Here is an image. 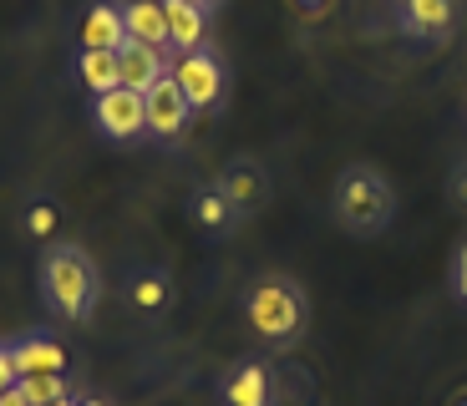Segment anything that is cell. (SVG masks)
<instances>
[{
  "instance_id": "cell-21",
  "label": "cell",
  "mask_w": 467,
  "mask_h": 406,
  "mask_svg": "<svg viewBox=\"0 0 467 406\" xmlns=\"http://www.w3.org/2000/svg\"><path fill=\"white\" fill-rule=\"evenodd\" d=\"M16 381H21V371H16V350L0 346V391H11Z\"/></svg>"
},
{
  "instance_id": "cell-25",
  "label": "cell",
  "mask_w": 467,
  "mask_h": 406,
  "mask_svg": "<svg viewBox=\"0 0 467 406\" xmlns=\"http://www.w3.org/2000/svg\"><path fill=\"white\" fill-rule=\"evenodd\" d=\"M51 406H77V396H61V401H51Z\"/></svg>"
},
{
  "instance_id": "cell-16",
  "label": "cell",
  "mask_w": 467,
  "mask_h": 406,
  "mask_svg": "<svg viewBox=\"0 0 467 406\" xmlns=\"http://www.w3.org/2000/svg\"><path fill=\"white\" fill-rule=\"evenodd\" d=\"M128 295H132V305H138V310H163L168 295H173V285H168L163 269H142V275H132Z\"/></svg>"
},
{
  "instance_id": "cell-11",
  "label": "cell",
  "mask_w": 467,
  "mask_h": 406,
  "mask_svg": "<svg viewBox=\"0 0 467 406\" xmlns=\"http://www.w3.org/2000/svg\"><path fill=\"white\" fill-rule=\"evenodd\" d=\"M16 371H21V381L26 376H61L67 371V346L61 340H51V336H26V340H16Z\"/></svg>"
},
{
  "instance_id": "cell-5",
  "label": "cell",
  "mask_w": 467,
  "mask_h": 406,
  "mask_svg": "<svg viewBox=\"0 0 467 406\" xmlns=\"http://www.w3.org/2000/svg\"><path fill=\"white\" fill-rule=\"evenodd\" d=\"M168 77L183 87V97H188V107H193V112L219 107V97H223V61L213 57L209 47H203V51H183V57L173 61V71H168Z\"/></svg>"
},
{
  "instance_id": "cell-10",
  "label": "cell",
  "mask_w": 467,
  "mask_h": 406,
  "mask_svg": "<svg viewBox=\"0 0 467 406\" xmlns=\"http://www.w3.org/2000/svg\"><path fill=\"white\" fill-rule=\"evenodd\" d=\"M457 21V0H401V31L421 36V41H437L447 36Z\"/></svg>"
},
{
  "instance_id": "cell-22",
  "label": "cell",
  "mask_w": 467,
  "mask_h": 406,
  "mask_svg": "<svg viewBox=\"0 0 467 406\" xmlns=\"http://www.w3.org/2000/svg\"><path fill=\"white\" fill-rule=\"evenodd\" d=\"M452 203H457V209H467V162L452 173Z\"/></svg>"
},
{
  "instance_id": "cell-13",
  "label": "cell",
  "mask_w": 467,
  "mask_h": 406,
  "mask_svg": "<svg viewBox=\"0 0 467 406\" xmlns=\"http://www.w3.org/2000/svg\"><path fill=\"white\" fill-rule=\"evenodd\" d=\"M122 26H128V41H148V47H163L168 51L163 0H128V5H122Z\"/></svg>"
},
{
  "instance_id": "cell-4",
  "label": "cell",
  "mask_w": 467,
  "mask_h": 406,
  "mask_svg": "<svg viewBox=\"0 0 467 406\" xmlns=\"http://www.w3.org/2000/svg\"><path fill=\"white\" fill-rule=\"evenodd\" d=\"M92 122L107 142H132L148 132V97L132 87H112V92L92 97Z\"/></svg>"
},
{
  "instance_id": "cell-23",
  "label": "cell",
  "mask_w": 467,
  "mask_h": 406,
  "mask_svg": "<svg viewBox=\"0 0 467 406\" xmlns=\"http://www.w3.org/2000/svg\"><path fill=\"white\" fill-rule=\"evenodd\" d=\"M0 406H31V401H26V391H21V381H16L11 391H0Z\"/></svg>"
},
{
  "instance_id": "cell-14",
  "label": "cell",
  "mask_w": 467,
  "mask_h": 406,
  "mask_svg": "<svg viewBox=\"0 0 467 406\" xmlns=\"http://www.w3.org/2000/svg\"><path fill=\"white\" fill-rule=\"evenodd\" d=\"M223 401L229 406H269V371L265 366H239V371H229Z\"/></svg>"
},
{
  "instance_id": "cell-19",
  "label": "cell",
  "mask_w": 467,
  "mask_h": 406,
  "mask_svg": "<svg viewBox=\"0 0 467 406\" xmlns=\"http://www.w3.org/2000/svg\"><path fill=\"white\" fill-rule=\"evenodd\" d=\"M57 203H47V198H36L31 209H26V234H31V239H51V234H57Z\"/></svg>"
},
{
  "instance_id": "cell-15",
  "label": "cell",
  "mask_w": 467,
  "mask_h": 406,
  "mask_svg": "<svg viewBox=\"0 0 467 406\" xmlns=\"http://www.w3.org/2000/svg\"><path fill=\"white\" fill-rule=\"evenodd\" d=\"M77 77H82V87L92 97L122 87V77H117V51H82V57H77Z\"/></svg>"
},
{
  "instance_id": "cell-7",
  "label": "cell",
  "mask_w": 467,
  "mask_h": 406,
  "mask_svg": "<svg viewBox=\"0 0 467 406\" xmlns=\"http://www.w3.org/2000/svg\"><path fill=\"white\" fill-rule=\"evenodd\" d=\"M168 57H163V47H148V41H128V47L117 51V77H122V87H132V92H142L148 97L158 81L168 77Z\"/></svg>"
},
{
  "instance_id": "cell-17",
  "label": "cell",
  "mask_w": 467,
  "mask_h": 406,
  "mask_svg": "<svg viewBox=\"0 0 467 406\" xmlns=\"http://www.w3.org/2000/svg\"><path fill=\"white\" fill-rule=\"evenodd\" d=\"M193 219H199L203 229H213V234H219V229H229V224L239 219V213H234V203L219 193V188H203V193L193 198Z\"/></svg>"
},
{
  "instance_id": "cell-12",
  "label": "cell",
  "mask_w": 467,
  "mask_h": 406,
  "mask_svg": "<svg viewBox=\"0 0 467 406\" xmlns=\"http://www.w3.org/2000/svg\"><path fill=\"white\" fill-rule=\"evenodd\" d=\"M219 193L234 203V213H254L269 193V178L259 173L254 162H229V173L219 178Z\"/></svg>"
},
{
  "instance_id": "cell-18",
  "label": "cell",
  "mask_w": 467,
  "mask_h": 406,
  "mask_svg": "<svg viewBox=\"0 0 467 406\" xmlns=\"http://www.w3.org/2000/svg\"><path fill=\"white\" fill-rule=\"evenodd\" d=\"M21 391H26V401H31V406H51V401H61V396H77V391H71V381H67V371H61V376H26Z\"/></svg>"
},
{
  "instance_id": "cell-1",
  "label": "cell",
  "mask_w": 467,
  "mask_h": 406,
  "mask_svg": "<svg viewBox=\"0 0 467 406\" xmlns=\"http://www.w3.org/2000/svg\"><path fill=\"white\" fill-rule=\"evenodd\" d=\"M41 295L61 320H87L97 305V265L82 244H51L41 259Z\"/></svg>"
},
{
  "instance_id": "cell-3",
  "label": "cell",
  "mask_w": 467,
  "mask_h": 406,
  "mask_svg": "<svg viewBox=\"0 0 467 406\" xmlns=\"http://www.w3.org/2000/svg\"><path fill=\"white\" fill-rule=\"evenodd\" d=\"M244 315L254 325V336L269 346H290L305 330V295L295 290L290 279H259L244 300Z\"/></svg>"
},
{
  "instance_id": "cell-9",
  "label": "cell",
  "mask_w": 467,
  "mask_h": 406,
  "mask_svg": "<svg viewBox=\"0 0 467 406\" xmlns=\"http://www.w3.org/2000/svg\"><path fill=\"white\" fill-rule=\"evenodd\" d=\"M163 16H168V47L183 57V51H203L209 41V11L193 5V0H163Z\"/></svg>"
},
{
  "instance_id": "cell-24",
  "label": "cell",
  "mask_w": 467,
  "mask_h": 406,
  "mask_svg": "<svg viewBox=\"0 0 467 406\" xmlns=\"http://www.w3.org/2000/svg\"><path fill=\"white\" fill-rule=\"evenodd\" d=\"M77 406H107L102 396H77Z\"/></svg>"
},
{
  "instance_id": "cell-2",
  "label": "cell",
  "mask_w": 467,
  "mask_h": 406,
  "mask_svg": "<svg viewBox=\"0 0 467 406\" xmlns=\"http://www.w3.org/2000/svg\"><path fill=\"white\" fill-rule=\"evenodd\" d=\"M336 219L346 224L350 234H381L386 224H391V213H397V193H391V183H386L376 168H366V162H356V168H346V173L336 178Z\"/></svg>"
},
{
  "instance_id": "cell-20",
  "label": "cell",
  "mask_w": 467,
  "mask_h": 406,
  "mask_svg": "<svg viewBox=\"0 0 467 406\" xmlns=\"http://www.w3.org/2000/svg\"><path fill=\"white\" fill-rule=\"evenodd\" d=\"M452 295L467 305V244L457 249V259H452Z\"/></svg>"
},
{
  "instance_id": "cell-8",
  "label": "cell",
  "mask_w": 467,
  "mask_h": 406,
  "mask_svg": "<svg viewBox=\"0 0 467 406\" xmlns=\"http://www.w3.org/2000/svg\"><path fill=\"white\" fill-rule=\"evenodd\" d=\"M128 47V26H122V5L112 0H92L82 16V51H122Z\"/></svg>"
},
{
  "instance_id": "cell-26",
  "label": "cell",
  "mask_w": 467,
  "mask_h": 406,
  "mask_svg": "<svg viewBox=\"0 0 467 406\" xmlns=\"http://www.w3.org/2000/svg\"><path fill=\"white\" fill-rule=\"evenodd\" d=\"M193 5H203V11H213V5H219V0H193Z\"/></svg>"
},
{
  "instance_id": "cell-6",
  "label": "cell",
  "mask_w": 467,
  "mask_h": 406,
  "mask_svg": "<svg viewBox=\"0 0 467 406\" xmlns=\"http://www.w3.org/2000/svg\"><path fill=\"white\" fill-rule=\"evenodd\" d=\"M188 117H193V107H188L183 87H178L173 77H163V81H158V87L148 92V138L173 142L178 132L188 128Z\"/></svg>"
}]
</instances>
